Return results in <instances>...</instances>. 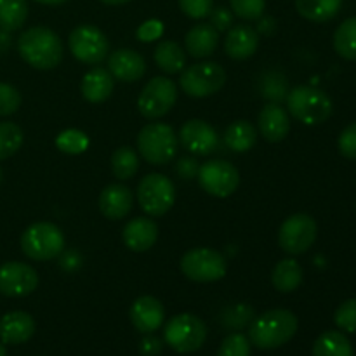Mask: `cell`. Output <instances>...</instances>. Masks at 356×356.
Returning <instances> with one entry per match:
<instances>
[{"instance_id": "6da1fadb", "label": "cell", "mask_w": 356, "mask_h": 356, "mask_svg": "<svg viewBox=\"0 0 356 356\" xmlns=\"http://www.w3.org/2000/svg\"><path fill=\"white\" fill-rule=\"evenodd\" d=\"M17 52L31 68L45 72L59 66L65 54V45L51 28L31 26L17 38Z\"/></svg>"}, {"instance_id": "7a4b0ae2", "label": "cell", "mask_w": 356, "mask_h": 356, "mask_svg": "<svg viewBox=\"0 0 356 356\" xmlns=\"http://www.w3.org/2000/svg\"><path fill=\"white\" fill-rule=\"evenodd\" d=\"M298 327V316L291 309H270L250 323L249 341L259 350H277L296 336Z\"/></svg>"}, {"instance_id": "3957f363", "label": "cell", "mask_w": 356, "mask_h": 356, "mask_svg": "<svg viewBox=\"0 0 356 356\" xmlns=\"http://www.w3.org/2000/svg\"><path fill=\"white\" fill-rule=\"evenodd\" d=\"M285 101L289 113L305 125H320L332 115V99L318 87H294Z\"/></svg>"}, {"instance_id": "277c9868", "label": "cell", "mask_w": 356, "mask_h": 356, "mask_svg": "<svg viewBox=\"0 0 356 356\" xmlns=\"http://www.w3.org/2000/svg\"><path fill=\"white\" fill-rule=\"evenodd\" d=\"M138 152L152 165H165L172 162L177 152V136L170 125L152 122L138 134Z\"/></svg>"}, {"instance_id": "5b68a950", "label": "cell", "mask_w": 356, "mask_h": 356, "mask_svg": "<svg viewBox=\"0 0 356 356\" xmlns=\"http://www.w3.org/2000/svg\"><path fill=\"white\" fill-rule=\"evenodd\" d=\"M65 235L61 228L47 221L28 226L21 235V250L33 261H51L65 250Z\"/></svg>"}, {"instance_id": "8992f818", "label": "cell", "mask_w": 356, "mask_h": 356, "mask_svg": "<svg viewBox=\"0 0 356 356\" xmlns=\"http://www.w3.org/2000/svg\"><path fill=\"white\" fill-rule=\"evenodd\" d=\"M207 339V327L191 313H181L172 316L163 329V341L169 348L181 355L195 353L200 350Z\"/></svg>"}, {"instance_id": "52a82bcc", "label": "cell", "mask_w": 356, "mask_h": 356, "mask_svg": "<svg viewBox=\"0 0 356 356\" xmlns=\"http://www.w3.org/2000/svg\"><path fill=\"white\" fill-rule=\"evenodd\" d=\"M181 271L197 284H212L221 280L228 271L225 256L211 247H195L181 257Z\"/></svg>"}, {"instance_id": "ba28073f", "label": "cell", "mask_w": 356, "mask_h": 356, "mask_svg": "<svg viewBox=\"0 0 356 356\" xmlns=\"http://www.w3.org/2000/svg\"><path fill=\"white\" fill-rule=\"evenodd\" d=\"M138 204L149 218H162L176 202V186L163 174H148L138 184Z\"/></svg>"}, {"instance_id": "9c48e42d", "label": "cell", "mask_w": 356, "mask_h": 356, "mask_svg": "<svg viewBox=\"0 0 356 356\" xmlns=\"http://www.w3.org/2000/svg\"><path fill=\"white\" fill-rule=\"evenodd\" d=\"M226 83V72L219 63L204 61L183 70L179 79L181 89L190 97H209L219 92Z\"/></svg>"}, {"instance_id": "30bf717a", "label": "cell", "mask_w": 356, "mask_h": 356, "mask_svg": "<svg viewBox=\"0 0 356 356\" xmlns=\"http://www.w3.org/2000/svg\"><path fill=\"white\" fill-rule=\"evenodd\" d=\"M70 52L83 65H99L108 58L110 42L108 37L94 24H79L68 37Z\"/></svg>"}, {"instance_id": "8fae6325", "label": "cell", "mask_w": 356, "mask_h": 356, "mask_svg": "<svg viewBox=\"0 0 356 356\" xmlns=\"http://www.w3.org/2000/svg\"><path fill=\"white\" fill-rule=\"evenodd\" d=\"M316 235H318V226L315 219L305 212H298V214L289 216L282 222L278 229V243L284 252L299 256V254L308 252L309 247L315 243Z\"/></svg>"}, {"instance_id": "7c38bea8", "label": "cell", "mask_w": 356, "mask_h": 356, "mask_svg": "<svg viewBox=\"0 0 356 356\" xmlns=\"http://www.w3.org/2000/svg\"><path fill=\"white\" fill-rule=\"evenodd\" d=\"M176 101V83L167 76H155L143 87L138 97V110L148 120H159L172 110Z\"/></svg>"}, {"instance_id": "4fadbf2b", "label": "cell", "mask_w": 356, "mask_h": 356, "mask_svg": "<svg viewBox=\"0 0 356 356\" xmlns=\"http://www.w3.org/2000/svg\"><path fill=\"white\" fill-rule=\"evenodd\" d=\"M198 184L207 195L216 198H226L236 191L240 184V174L233 163L226 160H209L202 163L197 174Z\"/></svg>"}, {"instance_id": "5bb4252c", "label": "cell", "mask_w": 356, "mask_h": 356, "mask_svg": "<svg viewBox=\"0 0 356 356\" xmlns=\"http://www.w3.org/2000/svg\"><path fill=\"white\" fill-rule=\"evenodd\" d=\"M38 275L30 264L10 261L0 266V294L7 298H24L38 287Z\"/></svg>"}, {"instance_id": "9a60e30c", "label": "cell", "mask_w": 356, "mask_h": 356, "mask_svg": "<svg viewBox=\"0 0 356 356\" xmlns=\"http://www.w3.org/2000/svg\"><path fill=\"white\" fill-rule=\"evenodd\" d=\"M179 141L193 155L207 156L218 149L219 134L211 124L193 118L183 124L179 131Z\"/></svg>"}, {"instance_id": "2e32d148", "label": "cell", "mask_w": 356, "mask_h": 356, "mask_svg": "<svg viewBox=\"0 0 356 356\" xmlns=\"http://www.w3.org/2000/svg\"><path fill=\"white\" fill-rule=\"evenodd\" d=\"M129 316H131V322L136 330L143 334H153L163 325L165 308L153 296H141L132 302Z\"/></svg>"}, {"instance_id": "e0dca14e", "label": "cell", "mask_w": 356, "mask_h": 356, "mask_svg": "<svg viewBox=\"0 0 356 356\" xmlns=\"http://www.w3.org/2000/svg\"><path fill=\"white\" fill-rule=\"evenodd\" d=\"M108 72L115 80H120V82H138L145 76L146 61L139 52L132 49H117L108 56Z\"/></svg>"}, {"instance_id": "ac0fdd59", "label": "cell", "mask_w": 356, "mask_h": 356, "mask_svg": "<svg viewBox=\"0 0 356 356\" xmlns=\"http://www.w3.org/2000/svg\"><path fill=\"white\" fill-rule=\"evenodd\" d=\"M134 205V193L125 184H108L99 195V211L110 221L124 219Z\"/></svg>"}, {"instance_id": "d6986e66", "label": "cell", "mask_w": 356, "mask_h": 356, "mask_svg": "<svg viewBox=\"0 0 356 356\" xmlns=\"http://www.w3.org/2000/svg\"><path fill=\"white\" fill-rule=\"evenodd\" d=\"M159 238V226L149 218H134L124 226L122 240L132 252H146Z\"/></svg>"}, {"instance_id": "ffe728a7", "label": "cell", "mask_w": 356, "mask_h": 356, "mask_svg": "<svg viewBox=\"0 0 356 356\" xmlns=\"http://www.w3.org/2000/svg\"><path fill=\"white\" fill-rule=\"evenodd\" d=\"M35 334V320L26 312H10L0 318V343L23 344L30 341Z\"/></svg>"}, {"instance_id": "44dd1931", "label": "cell", "mask_w": 356, "mask_h": 356, "mask_svg": "<svg viewBox=\"0 0 356 356\" xmlns=\"http://www.w3.org/2000/svg\"><path fill=\"white\" fill-rule=\"evenodd\" d=\"M259 47V33L249 24H236L229 28L225 38L226 54L236 61H245L252 58Z\"/></svg>"}, {"instance_id": "7402d4cb", "label": "cell", "mask_w": 356, "mask_h": 356, "mask_svg": "<svg viewBox=\"0 0 356 356\" xmlns=\"http://www.w3.org/2000/svg\"><path fill=\"white\" fill-rule=\"evenodd\" d=\"M259 132L266 141L280 143L284 141L291 131V118L289 111L282 108L278 103H270L261 110L259 118Z\"/></svg>"}, {"instance_id": "603a6c76", "label": "cell", "mask_w": 356, "mask_h": 356, "mask_svg": "<svg viewBox=\"0 0 356 356\" xmlns=\"http://www.w3.org/2000/svg\"><path fill=\"white\" fill-rule=\"evenodd\" d=\"M186 52L195 59L209 58L216 52L219 44V31L211 23L195 24L191 30H188L184 37Z\"/></svg>"}, {"instance_id": "cb8c5ba5", "label": "cell", "mask_w": 356, "mask_h": 356, "mask_svg": "<svg viewBox=\"0 0 356 356\" xmlns=\"http://www.w3.org/2000/svg\"><path fill=\"white\" fill-rule=\"evenodd\" d=\"M115 87V79L104 68H92L83 75L80 83V92L83 99L92 104L104 103L111 96Z\"/></svg>"}, {"instance_id": "d4e9b609", "label": "cell", "mask_w": 356, "mask_h": 356, "mask_svg": "<svg viewBox=\"0 0 356 356\" xmlns=\"http://www.w3.org/2000/svg\"><path fill=\"white\" fill-rule=\"evenodd\" d=\"M302 278H305V271L302 266L296 259H282L275 264L273 271H271V282L273 287L278 292H294L301 287Z\"/></svg>"}, {"instance_id": "484cf974", "label": "cell", "mask_w": 356, "mask_h": 356, "mask_svg": "<svg viewBox=\"0 0 356 356\" xmlns=\"http://www.w3.org/2000/svg\"><path fill=\"white\" fill-rule=\"evenodd\" d=\"M155 58L156 66L162 70L167 75H176V73L183 72L186 66V52L181 49L177 42L172 40H162L155 49Z\"/></svg>"}, {"instance_id": "4316f807", "label": "cell", "mask_w": 356, "mask_h": 356, "mask_svg": "<svg viewBox=\"0 0 356 356\" xmlns=\"http://www.w3.org/2000/svg\"><path fill=\"white\" fill-rule=\"evenodd\" d=\"M343 0H296V9L305 19L325 23L339 14Z\"/></svg>"}, {"instance_id": "83f0119b", "label": "cell", "mask_w": 356, "mask_h": 356, "mask_svg": "<svg viewBox=\"0 0 356 356\" xmlns=\"http://www.w3.org/2000/svg\"><path fill=\"white\" fill-rule=\"evenodd\" d=\"M225 141L232 152L245 153L254 148L257 141V131L250 122L236 120L228 125L225 132Z\"/></svg>"}, {"instance_id": "f1b7e54d", "label": "cell", "mask_w": 356, "mask_h": 356, "mask_svg": "<svg viewBox=\"0 0 356 356\" xmlns=\"http://www.w3.org/2000/svg\"><path fill=\"white\" fill-rule=\"evenodd\" d=\"M313 356H355V351L343 332L327 330L313 344Z\"/></svg>"}, {"instance_id": "f546056e", "label": "cell", "mask_w": 356, "mask_h": 356, "mask_svg": "<svg viewBox=\"0 0 356 356\" xmlns=\"http://www.w3.org/2000/svg\"><path fill=\"white\" fill-rule=\"evenodd\" d=\"M334 49L341 58L356 61V16L344 19L334 31Z\"/></svg>"}, {"instance_id": "4dcf8cb0", "label": "cell", "mask_w": 356, "mask_h": 356, "mask_svg": "<svg viewBox=\"0 0 356 356\" xmlns=\"http://www.w3.org/2000/svg\"><path fill=\"white\" fill-rule=\"evenodd\" d=\"M28 19L26 0H0V28L6 31L19 30Z\"/></svg>"}, {"instance_id": "1f68e13d", "label": "cell", "mask_w": 356, "mask_h": 356, "mask_svg": "<svg viewBox=\"0 0 356 356\" xmlns=\"http://www.w3.org/2000/svg\"><path fill=\"white\" fill-rule=\"evenodd\" d=\"M111 170L115 177L120 181H127L136 176L139 170V156L131 146H120L111 155Z\"/></svg>"}, {"instance_id": "d6a6232c", "label": "cell", "mask_w": 356, "mask_h": 356, "mask_svg": "<svg viewBox=\"0 0 356 356\" xmlns=\"http://www.w3.org/2000/svg\"><path fill=\"white\" fill-rule=\"evenodd\" d=\"M24 134L14 122H0V162L10 159L21 149Z\"/></svg>"}, {"instance_id": "836d02e7", "label": "cell", "mask_w": 356, "mask_h": 356, "mask_svg": "<svg viewBox=\"0 0 356 356\" xmlns=\"http://www.w3.org/2000/svg\"><path fill=\"white\" fill-rule=\"evenodd\" d=\"M89 136L80 129H65L56 138V148L66 155H80L89 148Z\"/></svg>"}, {"instance_id": "e575fe53", "label": "cell", "mask_w": 356, "mask_h": 356, "mask_svg": "<svg viewBox=\"0 0 356 356\" xmlns=\"http://www.w3.org/2000/svg\"><path fill=\"white\" fill-rule=\"evenodd\" d=\"M229 6L235 16L245 21L259 19L266 9V0H229Z\"/></svg>"}, {"instance_id": "d590c367", "label": "cell", "mask_w": 356, "mask_h": 356, "mask_svg": "<svg viewBox=\"0 0 356 356\" xmlns=\"http://www.w3.org/2000/svg\"><path fill=\"white\" fill-rule=\"evenodd\" d=\"M218 356H250L249 337L240 332L229 334L219 346Z\"/></svg>"}, {"instance_id": "8d00e7d4", "label": "cell", "mask_w": 356, "mask_h": 356, "mask_svg": "<svg viewBox=\"0 0 356 356\" xmlns=\"http://www.w3.org/2000/svg\"><path fill=\"white\" fill-rule=\"evenodd\" d=\"M23 97L14 86L0 82V117H7L19 110Z\"/></svg>"}, {"instance_id": "74e56055", "label": "cell", "mask_w": 356, "mask_h": 356, "mask_svg": "<svg viewBox=\"0 0 356 356\" xmlns=\"http://www.w3.org/2000/svg\"><path fill=\"white\" fill-rule=\"evenodd\" d=\"M334 322L344 332H356V299H348L341 302L339 308L334 313Z\"/></svg>"}, {"instance_id": "f35d334b", "label": "cell", "mask_w": 356, "mask_h": 356, "mask_svg": "<svg viewBox=\"0 0 356 356\" xmlns=\"http://www.w3.org/2000/svg\"><path fill=\"white\" fill-rule=\"evenodd\" d=\"M181 10L191 19H204L214 9V0H177Z\"/></svg>"}, {"instance_id": "ab89813d", "label": "cell", "mask_w": 356, "mask_h": 356, "mask_svg": "<svg viewBox=\"0 0 356 356\" xmlns=\"http://www.w3.org/2000/svg\"><path fill=\"white\" fill-rule=\"evenodd\" d=\"M254 318V309L250 306L238 305L235 308H229L225 315V325L229 329H242L250 320Z\"/></svg>"}, {"instance_id": "60d3db41", "label": "cell", "mask_w": 356, "mask_h": 356, "mask_svg": "<svg viewBox=\"0 0 356 356\" xmlns=\"http://www.w3.org/2000/svg\"><path fill=\"white\" fill-rule=\"evenodd\" d=\"M337 148L343 156L350 160H356V122L348 125L339 136V141H337Z\"/></svg>"}, {"instance_id": "b9f144b4", "label": "cell", "mask_w": 356, "mask_h": 356, "mask_svg": "<svg viewBox=\"0 0 356 356\" xmlns=\"http://www.w3.org/2000/svg\"><path fill=\"white\" fill-rule=\"evenodd\" d=\"M136 35H138L139 40L146 42V44L159 40V38L163 35V23L160 19L145 21V23L138 28Z\"/></svg>"}, {"instance_id": "7bdbcfd3", "label": "cell", "mask_w": 356, "mask_h": 356, "mask_svg": "<svg viewBox=\"0 0 356 356\" xmlns=\"http://www.w3.org/2000/svg\"><path fill=\"white\" fill-rule=\"evenodd\" d=\"M211 24L218 31H226L232 28L233 24V13L228 7H216L211 10Z\"/></svg>"}, {"instance_id": "ee69618b", "label": "cell", "mask_w": 356, "mask_h": 356, "mask_svg": "<svg viewBox=\"0 0 356 356\" xmlns=\"http://www.w3.org/2000/svg\"><path fill=\"white\" fill-rule=\"evenodd\" d=\"M198 169H200V163L191 156H183L176 163V172L177 176H181V179H193V177H197Z\"/></svg>"}, {"instance_id": "f6af8a7d", "label": "cell", "mask_w": 356, "mask_h": 356, "mask_svg": "<svg viewBox=\"0 0 356 356\" xmlns=\"http://www.w3.org/2000/svg\"><path fill=\"white\" fill-rule=\"evenodd\" d=\"M163 350V341L160 337L153 336V334H146L141 341H139V353L143 356H159Z\"/></svg>"}, {"instance_id": "bcb514c9", "label": "cell", "mask_w": 356, "mask_h": 356, "mask_svg": "<svg viewBox=\"0 0 356 356\" xmlns=\"http://www.w3.org/2000/svg\"><path fill=\"white\" fill-rule=\"evenodd\" d=\"M273 30H275V21L268 16H261L259 26H257V33L270 35V33H273Z\"/></svg>"}, {"instance_id": "7dc6e473", "label": "cell", "mask_w": 356, "mask_h": 356, "mask_svg": "<svg viewBox=\"0 0 356 356\" xmlns=\"http://www.w3.org/2000/svg\"><path fill=\"white\" fill-rule=\"evenodd\" d=\"M38 3H44V6H61V3L68 2V0H35Z\"/></svg>"}, {"instance_id": "c3c4849f", "label": "cell", "mask_w": 356, "mask_h": 356, "mask_svg": "<svg viewBox=\"0 0 356 356\" xmlns=\"http://www.w3.org/2000/svg\"><path fill=\"white\" fill-rule=\"evenodd\" d=\"M99 2L106 3V6H122V3H127L131 0H99Z\"/></svg>"}, {"instance_id": "681fc988", "label": "cell", "mask_w": 356, "mask_h": 356, "mask_svg": "<svg viewBox=\"0 0 356 356\" xmlns=\"http://www.w3.org/2000/svg\"><path fill=\"white\" fill-rule=\"evenodd\" d=\"M0 356H7V351H6V348H3L2 343H0Z\"/></svg>"}, {"instance_id": "f907efd6", "label": "cell", "mask_w": 356, "mask_h": 356, "mask_svg": "<svg viewBox=\"0 0 356 356\" xmlns=\"http://www.w3.org/2000/svg\"><path fill=\"white\" fill-rule=\"evenodd\" d=\"M2 179H3V172H2V169H0V183H2Z\"/></svg>"}]
</instances>
